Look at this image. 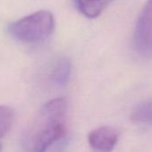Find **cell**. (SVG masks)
<instances>
[{
  "label": "cell",
  "instance_id": "cell-5",
  "mask_svg": "<svg viewBox=\"0 0 152 152\" xmlns=\"http://www.w3.org/2000/svg\"><path fill=\"white\" fill-rule=\"evenodd\" d=\"M112 0H73V4L83 16L89 19L99 17Z\"/></svg>",
  "mask_w": 152,
  "mask_h": 152
},
{
  "label": "cell",
  "instance_id": "cell-8",
  "mask_svg": "<svg viewBox=\"0 0 152 152\" xmlns=\"http://www.w3.org/2000/svg\"><path fill=\"white\" fill-rule=\"evenodd\" d=\"M15 118L14 110L7 106H0V139L11 129Z\"/></svg>",
  "mask_w": 152,
  "mask_h": 152
},
{
  "label": "cell",
  "instance_id": "cell-2",
  "mask_svg": "<svg viewBox=\"0 0 152 152\" xmlns=\"http://www.w3.org/2000/svg\"><path fill=\"white\" fill-rule=\"evenodd\" d=\"M54 28L53 14L48 10H40L12 23L8 27V32L20 42L34 44L48 39Z\"/></svg>",
  "mask_w": 152,
  "mask_h": 152
},
{
  "label": "cell",
  "instance_id": "cell-6",
  "mask_svg": "<svg viewBox=\"0 0 152 152\" xmlns=\"http://www.w3.org/2000/svg\"><path fill=\"white\" fill-rule=\"evenodd\" d=\"M72 72V62L69 58H61L56 64L51 75L53 83L58 87H64L69 82Z\"/></svg>",
  "mask_w": 152,
  "mask_h": 152
},
{
  "label": "cell",
  "instance_id": "cell-4",
  "mask_svg": "<svg viewBox=\"0 0 152 152\" xmlns=\"http://www.w3.org/2000/svg\"><path fill=\"white\" fill-rule=\"evenodd\" d=\"M118 139V131L111 126L99 127L88 135V142L96 152H111L116 146Z\"/></svg>",
  "mask_w": 152,
  "mask_h": 152
},
{
  "label": "cell",
  "instance_id": "cell-7",
  "mask_svg": "<svg viewBox=\"0 0 152 152\" xmlns=\"http://www.w3.org/2000/svg\"><path fill=\"white\" fill-rule=\"evenodd\" d=\"M132 119L135 122L151 123L152 122V101L142 102L133 109Z\"/></svg>",
  "mask_w": 152,
  "mask_h": 152
},
{
  "label": "cell",
  "instance_id": "cell-1",
  "mask_svg": "<svg viewBox=\"0 0 152 152\" xmlns=\"http://www.w3.org/2000/svg\"><path fill=\"white\" fill-rule=\"evenodd\" d=\"M67 102L56 98L47 102L24 131L22 152H47L66 133Z\"/></svg>",
  "mask_w": 152,
  "mask_h": 152
},
{
  "label": "cell",
  "instance_id": "cell-9",
  "mask_svg": "<svg viewBox=\"0 0 152 152\" xmlns=\"http://www.w3.org/2000/svg\"><path fill=\"white\" fill-rule=\"evenodd\" d=\"M1 149H2V145L0 144V152H1Z\"/></svg>",
  "mask_w": 152,
  "mask_h": 152
},
{
  "label": "cell",
  "instance_id": "cell-3",
  "mask_svg": "<svg viewBox=\"0 0 152 152\" xmlns=\"http://www.w3.org/2000/svg\"><path fill=\"white\" fill-rule=\"evenodd\" d=\"M133 46L142 57L152 58V0H148L140 11L133 31Z\"/></svg>",
  "mask_w": 152,
  "mask_h": 152
}]
</instances>
